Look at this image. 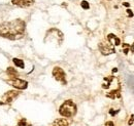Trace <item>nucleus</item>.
I'll use <instances>...</instances> for the list:
<instances>
[{
  "mask_svg": "<svg viewBox=\"0 0 134 126\" xmlns=\"http://www.w3.org/2000/svg\"><path fill=\"white\" fill-rule=\"evenodd\" d=\"M24 32H25V23L20 18L0 24L1 37L7 38L10 40H16L23 37Z\"/></svg>",
  "mask_w": 134,
  "mask_h": 126,
  "instance_id": "obj_1",
  "label": "nucleus"
},
{
  "mask_svg": "<svg viewBox=\"0 0 134 126\" xmlns=\"http://www.w3.org/2000/svg\"><path fill=\"white\" fill-rule=\"evenodd\" d=\"M59 113L63 117H67V118L72 117V116H74L76 114V106L72 100H66L60 107Z\"/></svg>",
  "mask_w": 134,
  "mask_h": 126,
  "instance_id": "obj_2",
  "label": "nucleus"
},
{
  "mask_svg": "<svg viewBox=\"0 0 134 126\" xmlns=\"http://www.w3.org/2000/svg\"><path fill=\"white\" fill-rule=\"evenodd\" d=\"M6 83L10 84L12 86L16 87L18 89H26L27 86H28V82L27 81L19 78H12L9 80H6Z\"/></svg>",
  "mask_w": 134,
  "mask_h": 126,
  "instance_id": "obj_3",
  "label": "nucleus"
},
{
  "mask_svg": "<svg viewBox=\"0 0 134 126\" xmlns=\"http://www.w3.org/2000/svg\"><path fill=\"white\" fill-rule=\"evenodd\" d=\"M53 76L55 77V79L63 84L66 83V80H65V72L60 68V67H55L54 70H53Z\"/></svg>",
  "mask_w": 134,
  "mask_h": 126,
  "instance_id": "obj_4",
  "label": "nucleus"
},
{
  "mask_svg": "<svg viewBox=\"0 0 134 126\" xmlns=\"http://www.w3.org/2000/svg\"><path fill=\"white\" fill-rule=\"evenodd\" d=\"M19 95H20V92H19V91H16V90L8 91V92L4 93V95L1 97V102H2V104H3V103H4V104H9V103H12L13 100H15L18 96H19Z\"/></svg>",
  "mask_w": 134,
  "mask_h": 126,
  "instance_id": "obj_5",
  "label": "nucleus"
},
{
  "mask_svg": "<svg viewBox=\"0 0 134 126\" xmlns=\"http://www.w3.org/2000/svg\"><path fill=\"white\" fill-rule=\"evenodd\" d=\"M12 3L21 7H28L33 4L34 0H13Z\"/></svg>",
  "mask_w": 134,
  "mask_h": 126,
  "instance_id": "obj_6",
  "label": "nucleus"
},
{
  "mask_svg": "<svg viewBox=\"0 0 134 126\" xmlns=\"http://www.w3.org/2000/svg\"><path fill=\"white\" fill-rule=\"evenodd\" d=\"M99 48H100L101 52L103 54H110V53L115 52L114 48L111 47L109 44H106V43H100L99 44Z\"/></svg>",
  "mask_w": 134,
  "mask_h": 126,
  "instance_id": "obj_7",
  "label": "nucleus"
},
{
  "mask_svg": "<svg viewBox=\"0 0 134 126\" xmlns=\"http://www.w3.org/2000/svg\"><path fill=\"white\" fill-rule=\"evenodd\" d=\"M108 40L111 42V44L114 43L115 45H120V43H121V41H120V39L117 38L114 34H109L108 35Z\"/></svg>",
  "mask_w": 134,
  "mask_h": 126,
  "instance_id": "obj_8",
  "label": "nucleus"
},
{
  "mask_svg": "<svg viewBox=\"0 0 134 126\" xmlns=\"http://www.w3.org/2000/svg\"><path fill=\"white\" fill-rule=\"evenodd\" d=\"M53 126H68V122L65 119H58L54 122Z\"/></svg>",
  "mask_w": 134,
  "mask_h": 126,
  "instance_id": "obj_9",
  "label": "nucleus"
},
{
  "mask_svg": "<svg viewBox=\"0 0 134 126\" xmlns=\"http://www.w3.org/2000/svg\"><path fill=\"white\" fill-rule=\"evenodd\" d=\"M7 75L10 76V78H17L18 72L14 69V68L9 67V68H7Z\"/></svg>",
  "mask_w": 134,
  "mask_h": 126,
  "instance_id": "obj_10",
  "label": "nucleus"
},
{
  "mask_svg": "<svg viewBox=\"0 0 134 126\" xmlns=\"http://www.w3.org/2000/svg\"><path fill=\"white\" fill-rule=\"evenodd\" d=\"M127 83H128L129 87L131 88V90L134 92V76H128V78H127Z\"/></svg>",
  "mask_w": 134,
  "mask_h": 126,
  "instance_id": "obj_11",
  "label": "nucleus"
},
{
  "mask_svg": "<svg viewBox=\"0 0 134 126\" xmlns=\"http://www.w3.org/2000/svg\"><path fill=\"white\" fill-rule=\"evenodd\" d=\"M13 61H14V63H15V65H16L17 67H19V68H21V69H24V68H25V65H24V62H23L22 60H19V59H14Z\"/></svg>",
  "mask_w": 134,
  "mask_h": 126,
  "instance_id": "obj_12",
  "label": "nucleus"
},
{
  "mask_svg": "<svg viewBox=\"0 0 134 126\" xmlns=\"http://www.w3.org/2000/svg\"><path fill=\"white\" fill-rule=\"evenodd\" d=\"M81 5H82V7L84 8V9H89V7H90V5H89V3L87 2V1H82V3H81Z\"/></svg>",
  "mask_w": 134,
  "mask_h": 126,
  "instance_id": "obj_13",
  "label": "nucleus"
},
{
  "mask_svg": "<svg viewBox=\"0 0 134 126\" xmlns=\"http://www.w3.org/2000/svg\"><path fill=\"white\" fill-rule=\"evenodd\" d=\"M19 126H26V119H22L19 122Z\"/></svg>",
  "mask_w": 134,
  "mask_h": 126,
  "instance_id": "obj_14",
  "label": "nucleus"
},
{
  "mask_svg": "<svg viewBox=\"0 0 134 126\" xmlns=\"http://www.w3.org/2000/svg\"><path fill=\"white\" fill-rule=\"evenodd\" d=\"M133 122H134L133 116H131V119L129 120V122H128V124H129V125H131V124H133Z\"/></svg>",
  "mask_w": 134,
  "mask_h": 126,
  "instance_id": "obj_15",
  "label": "nucleus"
},
{
  "mask_svg": "<svg viewBox=\"0 0 134 126\" xmlns=\"http://www.w3.org/2000/svg\"><path fill=\"white\" fill-rule=\"evenodd\" d=\"M105 126H114V123L111 121H108V122L105 123Z\"/></svg>",
  "mask_w": 134,
  "mask_h": 126,
  "instance_id": "obj_16",
  "label": "nucleus"
},
{
  "mask_svg": "<svg viewBox=\"0 0 134 126\" xmlns=\"http://www.w3.org/2000/svg\"><path fill=\"white\" fill-rule=\"evenodd\" d=\"M127 11H128V15H129V16H133V14L131 12V10H130V9H128Z\"/></svg>",
  "mask_w": 134,
  "mask_h": 126,
  "instance_id": "obj_17",
  "label": "nucleus"
},
{
  "mask_svg": "<svg viewBox=\"0 0 134 126\" xmlns=\"http://www.w3.org/2000/svg\"><path fill=\"white\" fill-rule=\"evenodd\" d=\"M109 113H110L111 115H115V114H116L117 112H114V111H113V110H110V112H109Z\"/></svg>",
  "mask_w": 134,
  "mask_h": 126,
  "instance_id": "obj_18",
  "label": "nucleus"
},
{
  "mask_svg": "<svg viewBox=\"0 0 134 126\" xmlns=\"http://www.w3.org/2000/svg\"><path fill=\"white\" fill-rule=\"evenodd\" d=\"M124 5H125V6H127V7H128V6H129V3H127V2H125V3H124Z\"/></svg>",
  "mask_w": 134,
  "mask_h": 126,
  "instance_id": "obj_19",
  "label": "nucleus"
}]
</instances>
